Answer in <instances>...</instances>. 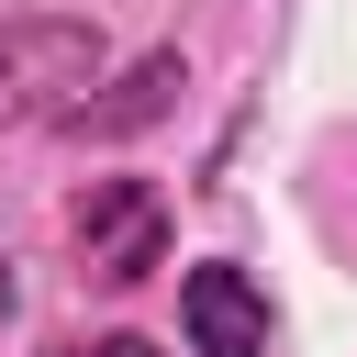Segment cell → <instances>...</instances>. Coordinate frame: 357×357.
I'll use <instances>...</instances> for the list:
<instances>
[{
    "label": "cell",
    "mask_w": 357,
    "mask_h": 357,
    "mask_svg": "<svg viewBox=\"0 0 357 357\" xmlns=\"http://www.w3.org/2000/svg\"><path fill=\"white\" fill-rule=\"evenodd\" d=\"M100 78V33L78 11H0V112H67Z\"/></svg>",
    "instance_id": "1"
},
{
    "label": "cell",
    "mask_w": 357,
    "mask_h": 357,
    "mask_svg": "<svg viewBox=\"0 0 357 357\" xmlns=\"http://www.w3.org/2000/svg\"><path fill=\"white\" fill-rule=\"evenodd\" d=\"M178 335H190V357H268V290L212 257L178 279Z\"/></svg>",
    "instance_id": "2"
},
{
    "label": "cell",
    "mask_w": 357,
    "mask_h": 357,
    "mask_svg": "<svg viewBox=\"0 0 357 357\" xmlns=\"http://www.w3.org/2000/svg\"><path fill=\"white\" fill-rule=\"evenodd\" d=\"M78 245H89V268H100V279H145V268H156V245H167V212H156V190H134V178H100V190L78 201Z\"/></svg>",
    "instance_id": "3"
},
{
    "label": "cell",
    "mask_w": 357,
    "mask_h": 357,
    "mask_svg": "<svg viewBox=\"0 0 357 357\" xmlns=\"http://www.w3.org/2000/svg\"><path fill=\"white\" fill-rule=\"evenodd\" d=\"M167 100H178V45H156V56H134L100 100L78 89L67 112H56V134H78V145H112V134H145V123H167Z\"/></svg>",
    "instance_id": "4"
},
{
    "label": "cell",
    "mask_w": 357,
    "mask_h": 357,
    "mask_svg": "<svg viewBox=\"0 0 357 357\" xmlns=\"http://www.w3.org/2000/svg\"><path fill=\"white\" fill-rule=\"evenodd\" d=\"M67 357H156L145 335H100V346H67Z\"/></svg>",
    "instance_id": "5"
},
{
    "label": "cell",
    "mask_w": 357,
    "mask_h": 357,
    "mask_svg": "<svg viewBox=\"0 0 357 357\" xmlns=\"http://www.w3.org/2000/svg\"><path fill=\"white\" fill-rule=\"evenodd\" d=\"M11 301H22V279H11V245H0V324H11Z\"/></svg>",
    "instance_id": "6"
}]
</instances>
